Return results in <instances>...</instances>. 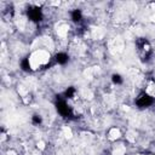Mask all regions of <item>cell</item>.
Wrapping results in <instances>:
<instances>
[{
  "instance_id": "6da1fadb",
  "label": "cell",
  "mask_w": 155,
  "mask_h": 155,
  "mask_svg": "<svg viewBox=\"0 0 155 155\" xmlns=\"http://www.w3.org/2000/svg\"><path fill=\"white\" fill-rule=\"evenodd\" d=\"M136 45H137V50H138V54L140 57V59L143 62H147L150 56H151V46L149 44V41L144 38H139L137 41H136Z\"/></svg>"
},
{
  "instance_id": "7a4b0ae2",
  "label": "cell",
  "mask_w": 155,
  "mask_h": 155,
  "mask_svg": "<svg viewBox=\"0 0 155 155\" xmlns=\"http://www.w3.org/2000/svg\"><path fill=\"white\" fill-rule=\"evenodd\" d=\"M153 102H154L153 97H150V96H149V94H147V93H140V94L138 96L137 101H136L137 105H138V107H140V108L149 107V105H151V104H153Z\"/></svg>"
},
{
  "instance_id": "3957f363",
  "label": "cell",
  "mask_w": 155,
  "mask_h": 155,
  "mask_svg": "<svg viewBox=\"0 0 155 155\" xmlns=\"http://www.w3.org/2000/svg\"><path fill=\"white\" fill-rule=\"evenodd\" d=\"M28 17L29 19H31L33 22H39L42 18V13L41 10L39 7H30L28 11Z\"/></svg>"
},
{
  "instance_id": "277c9868",
  "label": "cell",
  "mask_w": 155,
  "mask_h": 155,
  "mask_svg": "<svg viewBox=\"0 0 155 155\" xmlns=\"http://www.w3.org/2000/svg\"><path fill=\"white\" fill-rule=\"evenodd\" d=\"M56 105H57L58 113H59L62 116H69V115H70V108L68 107V104H67L63 99H59Z\"/></svg>"
},
{
  "instance_id": "5b68a950",
  "label": "cell",
  "mask_w": 155,
  "mask_h": 155,
  "mask_svg": "<svg viewBox=\"0 0 155 155\" xmlns=\"http://www.w3.org/2000/svg\"><path fill=\"white\" fill-rule=\"evenodd\" d=\"M56 61H57V63H59V64H64V63L68 62V54L61 52V53L56 54Z\"/></svg>"
},
{
  "instance_id": "8992f818",
  "label": "cell",
  "mask_w": 155,
  "mask_h": 155,
  "mask_svg": "<svg viewBox=\"0 0 155 155\" xmlns=\"http://www.w3.org/2000/svg\"><path fill=\"white\" fill-rule=\"evenodd\" d=\"M81 17H82V15H81V11L80 10H74L71 12V19L74 22H80L81 21Z\"/></svg>"
},
{
  "instance_id": "52a82bcc",
  "label": "cell",
  "mask_w": 155,
  "mask_h": 155,
  "mask_svg": "<svg viewBox=\"0 0 155 155\" xmlns=\"http://www.w3.org/2000/svg\"><path fill=\"white\" fill-rule=\"evenodd\" d=\"M21 67H22V69H23V70L29 71V70H30V63H29V58L23 59V61H22V63H21Z\"/></svg>"
},
{
  "instance_id": "ba28073f",
  "label": "cell",
  "mask_w": 155,
  "mask_h": 155,
  "mask_svg": "<svg viewBox=\"0 0 155 155\" xmlns=\"http://www.w3.org/2000/svg\"><path fill=\"white\" fill-rule=\"evenodd\" d=\"M64 94H65L67 98H73L74 94H75V88H74V87H68V90L65 91Z\"/></svg>"
},
{
  "instance_id": "9c48e42d",
  "label": "cell",
  "mask_w": 155,
  "mask_h": 155,
  "mask_svg": "<svg viewBox=\"0 0 155 155\" xmlns=\"http://www.w3.org/2000/svg\"><path fill=\"white\" fill-rule=\"evenodd\" d=\"M111 80H113V82L114 84H122V78L119 75V74H114L113 76H111Z\"/></svg>"
},
{
  "instance_id": "30bf717a",
  "label": "cell",
  "mask_w": 155,
  "mask_h": 155,
  "mask_svg": "<svg viewBox=\"0 0 155 155\" xmlns=\"http://www.w3.org/2000/svg\"><path fill=\"white\" fill-rule=\"evenodd\" d=\"M31 121H33L34 125H39V124H41V116L40 115H34Z\"/></svg>"
}]
</instances>
